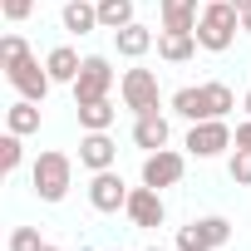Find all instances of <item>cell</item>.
Wrapping results in <instances>:
<instances>
[{
	"instance_id": "obj_1",
	"label": "cell",
	"mask_w": 251,
	"mask_h": 251,
	"mask_svg": "<svg viewBox=\"0 0 251 251\" xmlns=\"http://www.w3.org/2000/svg\"><path fill=\"white\" fill-rule=\"evenodd\" d=\"M236 30H241V10L231 5V0H207L202 15H197V30H192V35H197V45H202V50L222 54V50H231Z\"/></svg>"
},
{
	"instance_id": "obj_2",
	"label": "cell",
	"mask_w": 251,
	"mask_h": 251,
	"mask_svg": "<svg viewBox=\"0 0 251 251\" xmlns=\"http://www.w3.org/2000/svg\"><path fill=\"white\" fill-rule=\"evenodd\" d=\"M30 182H35V197L40 202H64L69 197V182H74L69 153H40L35 168H30Z\"/></svg>"
},
{
	"instance_id": "obj_3",
	"label": "cell",
	"mask_w": 251,
	"mask_h": 251,
	"mask_svg": "<svg viewBox=\"0 0 251 251\" xmlns=\"http://www.w3.org/2000/svg\"><path fill=\"white\" fill-rule=\"evenodd\" d=\"M226 241H231L226 217H192L187 226H177V251H217Z\"/></svg>"
},
{
	"instance_id": "obj_4",
	"label": "cell",
	"mask_w": 251,
	"mask_h": 251,
	"mask_svg": "<svg viewBox=\"0 0 251 251\" xmlns=\"http://www.w3.org/2000/svg\"><path fill=\"white\" fill-rule=\"evenodd\" d=\"M118 94H123V108H133V118H138V113H153L158 99H163L153 69H128V74L118 79Z\"/></svg>"
},
{
	"instance_id": "obj_5",
	"label": "cell",
	"mask_w": 251,
	"mask_h": 251,
	"mask_svg": "<svg viewBox=\"0 0 251 251\" xmlns=\"http://www.w3.org/2000/svg\"><path fill=\"white\" fill-rule=\"evenodd\" d=\"M231 143H236V133L226 128V118H202V123L187 128V153H192V158H217V153H226Z\"/></svg>"
},
{
	"instance_id": "obj_6",
	"label": "cell",
	"mask_w": 251,
	"mask_h": 251,
	"mask_svg": "<svg viewBox=\"0 0 251 251\" xmlns=\"http://www.w3.org/2000/svg\"><path fill=\"white\" fill-rule=\"evenodd\" d=\"M128 182H123L113 168H103V173H94L89 177V207L94 212H123V207H128Z\"/></svg>"
},
{
	"instance_id": "obj_7",
	"label": "cell",
	"mask_w": 251,
	"mask_h": 251,
	"mask_svg": "<svg viewBox=\"0 0 251 251\" xmlns=\"http://www.w3.org/2000/svg\"><path fill=\"white\" fill-rule=\"evenodd\" d=\"M108 89H113V69H108V59H103V54H89L84 69H79V79H74V103L108 99Z\"/></svg>"
},
{
	"instance_id": "obj_8",
	"label": "cell",
	"mask_w": 251,
	"mask_h": 251,
	"mask_svg": "<svg viewBox=\"0 0 251 251\" xmlns=\"http://www.w3.org/2000/svg\"><path fill=\"white\" fill-rule=\"evenodd\" d=\"M182 173H187V158L182 153H173V148H158V153H148L143 158V182L148 187H177L182 182Z\"/></svg>"
},
{
	"instance_id": "obj_9",
	"label": "cell",
	"mask_w": 251,
	"mask_h": 251,
	"mask_svg": "<svg viewBox=\"0 0 251 251\" xmlns=\"http://www.w3.org/2000/svg\"><path fill=\"white\" fill-rule=\"evenodd\" d=\"M123 212H128V222H133V226H143V231H148V226H163V217H168L163 192H158V187H148V182L128 192V207H123Z\"/></svg>"
},
{
	"instance_id": "obj_10",
	"label": "cell",
	"mask_w": 251,
	"mask_h": 251,
	"mask_svg": "<svg viewBox=\"0 0 251 251\" xmlns=\"http://www.w3.org/2000/svg\"><path fill=\"white\" fill-rule=\"evenodd\" d=\"M5 79L20 89V99H35V103H45V94H50V69H40V59L30 54V59H20V64H10L5 69Z\"/></svg>"
},
{
	"instance_id": "obj_11",
	"label": "cell",
	"mask_w": 251,
	"mask_h": 251,
	"mask_svg": "<svg viewBox=\"0 0 251 251\" xmlns=\"http://www.w3.org/2000/svg\"><path fill=\"white\" fill-rule=\"evenodd\" d=\"M79 163H84L89 173H103V168H113V163H118V148H113V138H108V133H84V138H79Z\"/></svg>"
},
{
	"instance_id": "obj_12",
	"label": "cell",
	"mask_w": 251,
	"mask_h": 251,
	"mask_svg": "<svg viewBox=\"0 0 251 251\" xmlns=\"http://www.w3.org/2000/svg\"><path fill=\"white\" fill-rule=\"evenodd\" d=\"M168 133H173V128H168V118H163L158 108L133 118V143H138L143 153H158V148H168Z\"/></svg>"
},
{
	"instance_id": "obj_13",
	"label": "cell",
	"mask_w": 251,
	"mask_h": 251,
	"mask_svg": "<svg viewBox=\"0 0 251 251\" xmlns=\"http://www.w3.org/2000/svg\"><path fill=\"white\" fill-rule=\"evenodd\" d=\"M173 113H182L187 123H202V118H217L212 113V99H207V84H187L173 94Z\"/></svg>"
},
{
	"instance_id": "obj_14",
	"label": "cell",
	"mask_w": 251,
	"mask_h": 251,
	"mask_svg": "<svg viewBox=\"0 0 251 251\" xmlns=\"http://www.w3.org/2000/svg\"><path fill=\"white\" fill-rule=\"evenodd\" d=\"M197 50H202V45H197L192 30H158V54H163L168 64H187Z\"/></svg>"
},
{
	"instance_id": "obj_15",
	"label": "cell",
	"mask_w": 251,
	"mask_h": 251,
	"mask_svg": "<svg viewBox=\"0 0 251 251\" xmlns=\"http://www.w3.org/2000/svg\"><path fill=\"white\" fill-rule=\"evenodd\" d=\"M59 20H64V30H69V35H89V30H103V25H99V0H64Z\"/></svg>"
},
{
	"instance_id": "obj_16",
	"label": "cell",
	"mask_w": 251,
	"mask_h": 251,
	"mask_svg": "<svg viewBox=\"0 0 251 251\" xmlns=\"http://www.w3.org/2000/svg\"><path fill=\"white\" fill-rule=\"evenodd\" d=\"M202 5H207V0H158V10H163V30H197Z\"/></svg>"
},
{
	"instance_id": "obj_17",
	"label": "cell",
	"mask_w": 251,
	"mask_h": 251,
	"mask_svg": "<svg viewBox=\"0 0 251 251\" xmlns=\"http://www.w3.org/2000/svg\"><path fill=\"white\" fill-rule=\"evenodd\" d=\"M113 45H118V54H123V59H143V54L153 50V30L133 20V25H123V30H113Z\"/></svg>"
},
{
	"instance_id": "obj_18",
	"label": "cell",
	"mask_w": 251,
	"mask_h": 251,
	"mask_svg": "<svg viewBox=\"0 0 251 251\" xmlns=\"http://www.w3.org/2000/svg\"><path fill=\"white\" fill-rule=\"evenodd\" d=\"M45 69H50V79H54V84H74V79H79V69H84V59H79V50L59 45V50H50Z\"/></svg>"
},
{
	"instance_id": "obj_19",
	"label": "cell",
	"mask_w": 251,
	"mask_h": 251,
	"mask_svg": "<svg viewBox=\"0 0 251 251\" xmlns=\"http://www.w3.org/2000/svg\"><path fill=\"white\" fill-rule=\"evenodd\" d=\"M79 108V128L84 133H108V123L118 118V108L108 103V99H94V103H74Z\"/></svg>"
},
{
	"instance_id": "obj_20",
	"label": "cell",
	"mask_w": 251,
	"mask_h": 251,
	"mask_svg": "<svg viewBox=\"0 0 251 251\" xmlns=\"http://www.w3.org/2000/svg\"><path fill=\"white\" fill-rule=\"evenodd\" d=\"M5 128L20 133V138H25V133H40V103H35V99L10 103V108H5Z\"/></svg>"
},
{
	"instance_id": "obj_21",
	"label": "cell",
	"mask_w": 251,
	"mask_h": 251,
	"mask_svg": "<svg viewBox=\"0 0 251 251\" xmlns=\"http://www.w3.org/2000/svg\"><path fill=\"white\" fill-rule=\"evenodd\" d=\"M99 25H103V30L133 25V0H99Z\"/></svg>"
},
{
	"instance_id": "obj_22",
	"label": "cell",
	"mask_w": 251,
	"mask_h": 251,
	"mask_svg": "<svg viewBox=\"0 0 251 251\" xmlns=\"http://www.w3.org/2000/svg\"><path fill=\"white\" fill-rule=\"evenodd\" d=\"M25 163V148H20V133H10L5 128V138H0V168H5V173H15Z\"/></svg>"
},
{
	"instance_id": "obj_23",
	"label": "cell",
	"mask_w": 251,
	"mask_h": 251,
	"mask_svg": "<svg viewBox=\"0 0 251 251\" xmlns=\"http://www.w3.org/2000/svg\"><path fill=\"white\" fill-rule=\"evenodd\" d=\"M20 59H30V45L20 40V35H5V40H0V64H20Z\"/></svg>"
},
{
	"instance_id": "obj_24",
	"label": "cell",
	"mask_w": 251,
	"mask_h": 251,
	"mask_svg": "<svg viewBox=\"0 0 251 251\" xmlns=\"http://www.w3.org/2000/svg\"><path fill=\"white\" fill-rule=\"evenodd\" d=\"M207 99H212V113H217V118H226V113L236 108V94H231L226 84H207Z\"/></svg>"
},
{
	"instance_id": "obj_25",
	"label": "cell",
	"mask_w": 251,
	"mask_h": 251,
	"mask_svg": "<svg viewBox=\"0 0 251 251\" xmlns=\"http://www.w3.org/2000/svg\"><path fill=\"white\" fill-rule=\"evenodd\" d=\"M0 15H5L10 25H20V20L35 15V0H0Z\"/></svg>"
},
{
	"instance_id": "obj_26",
	"label": "cell",
	"mask_w": 251,
	"mask_h": 251,
	"mask_svg": "<svg viewBox=\"0 0 251 251\" xmlns=\"http://www.w3.org/2000/svg\"><path fill=\"white\" fill-rule=\"evenodd\" d=\"M45 241H40V231L35 226H15L10 231V251H40Z\"/></svg>"
},
{
	"instance_id": "obj_27",
	"label": "cell",
	"mask_w": 251,
	"mask_h": 251,
	"mask_svg": "<svg viewBox=\"0 0 251 251\" xmlns=\"http://www.w3.org/2000/svg\"><path fill=\"white\" fill-rule=\"evenodd\" d=\"M231 182L251 187V153H246V148H236V158H231Z\"/></svg>"
},
{
	"instance_id": "obj_28",
	"label": "cell",
	"mask_w": 251,
	"mask_h": 251,
	"mask_svg": "<svg viewBox=\"0 0 251 251\" xmlns=\"http://www.w3.org/2000/svg\"><path fill=\"white\" fill-rule=\"evenodd\" d=\"M236 148H246V153H251V118H246V123H236Z\"/></svg>"
},
{
	"instance_id": "obj_29",
	"label": "cell",
	"mask_w": 251,
	"mask_h": 251,
	"mask_svg": "<svg viewBox=\"0 0 251 251\" xmlns=\"http://www.w3.org/2000/svg\"><path fill=\"white\" fill-rule=\"evenodd\" d=\"M231 5H236V10H241V15H246V10H251V0H231Z\"/></svg>"
},
{
	"instance_id": "obj_30",
	"label": "cell",
	"mask_w": 251,
	"mask_h": 251,
	"mask_svg": "<svg viewBox=\"0 0 251 251\" xmlns=\"http://www.w3.org/2000/svg\"><path fill=\"white\" fill-rule=\"evenodd\" d=\"M241 30H246V35H251V10H246V15H241Z\"/></svg>"
},
{
	"instance_id": "obj_31",
	"label": "cell",
	"mask_w": 251,
	"mask_h": 251,
	"mask_svg": "<svg viewBox=\"0 0 251 251\" xmlns=\"http://www.w3.org/2000/svg\"><path fill=\"white\" fill-rule=\"evenodd\" d=\"M241 108H246V118H251V89H246V99H241Z\"/></svg>"
},
{
	"instance_id": "obj_32",
	"label": "cell",
	"mask_w": 251,
	"mask_h": 251,
	"mask_svg": "<svg viewBox=\"0 0 251 251\" xmlns=\"http://www.w3.org/2000/svg\"><path fill=\"white\" fill-rule=\"evenodd\" d=\"M40 251H59V246H50V241H45V246H40Z\"/></svg>"
},
{
	"instance_id": "obj_33",
	"label": "cell",
	"mask_w": 251,
	"mask_h": 251,
	"mask_svg": "<svg viewBox=\"0 0 251 251\" xmlns=\"http://www.w3.org/2000/svg\"><path fill=\"white\" fill-rule=\"evenodd\" d=\"M148 251H163V246H148Z\"/></svg>"
}]
</instances>
